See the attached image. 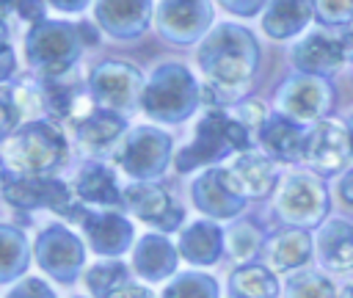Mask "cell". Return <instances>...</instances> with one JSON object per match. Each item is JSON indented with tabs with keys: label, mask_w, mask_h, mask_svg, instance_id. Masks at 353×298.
I'll use <instances>...</instances> for the list:
<instances>
[{
	"label": "cell",
	"mask_w": 353,
	"mask_h": 298,
	"mask_svg": "<svg viewBox=\"0 0 353 298\" xmlns=\"http://www.w3.org/2000/svg\"><path fill=\"white\" fill-rule=\"evenodd\" d=\"M290 61L303 74L331 77L347 61H353V33L334 36L328 30H309L290 50Z\"/></svg>",
	"instance_id": "7c38bea8"
},
{
	"label": "cell",
	"mask_w": 353,
	"mask_h": 298,
	"mask_svg": "<svg viewBox=\"0 0 353 298\" xmlns=\"http://www.w3.org/2000/svg\"><path fill=\"white\" fill-rule=\"evenodd\" d=\"M143 86L146 80L141 69L119 58L97 63L85 80V91L94 99V105L113 113H130L132 108H138L143 97Z\"/></svg>",
	"instance_id": "8992f818"
},
{
	"label": "cell",
	"mask_w": 353,
	"mask_h": 298,
	"mask_svg": "<svg viewBox=\"0 0 353 298\" xmlns=\"http://www.w3.org/2000/svg\"><path fill=\"white\" fill-rule=\"evenodd\" d=\"M28 262H30V248L22 229L3 223L0 226V281L8 284L19 279L28 270Z\"/></svg>",
	"instance_id": "f1b7e54d"
},
{
	"label": "cell",
	"mask_w": 353,
	"mask_h": 298,
	"mask_svg": "<svg viewBox=\"0 0 353 298\" xmlns=\"http://www.w3.org/2000/svg\"><path fill=\"white\" fill-rule=\"evenodd\" d=\"M0 55H3V63H0V80L3 83H11L14 72H17V58H14V47L8 39H3L0 44Z\"/></svg>",
	"instance_id": "ab89813d"
},
{
	"label": "cell",
	"mask_w": 353,
	"mask_h": 298,
	"mask_svg": "<svg viewBox=\"0 0 353 298\" xmlns=\"http://www.w3.org/2000/svg\"><path fill=\"white\" fill-rule=\"evenodd\" d=\"M69 157V146L63 132L44 119L25 121L3 141V160L6 168L30 177H47L50 171L61 168Z\"/></svg>",
	"instance_id": "277c9868"
},
{
	"label": "cell",
	"mask_w": 353,
	"mask_h": 298,
	"mask_svg": "<svg viewBox=\"0 0 353 298\" xmlns=\"http://www.w3.org/2000/svg\"><path fill=\"white\" fill-rule=\"evenodd\" d=\"M317 257L328 270H353V223L342 218L328 221L317 235Z\"/></svg>",
	"instance_id": "d4e9b609"
},
{
	"label": "cell",
	"mask_w": 353,
	"mask_h": 298,
	"mask_svg": "<svg viewBox=\"0 0 353 298\" xmlns=\"http://www.w3.org/2000/svg\"><path fill=\"white\" fill-rule=\"evenodd\" d=\"M3 196L8 204L22 210L47 207L74 221H80L83 215V207L74 201L72 188L52 177H30V174H17L11 168H3Z\"/></svg>",
	"instance_id": "52a82bcc"
},
{
	"label": "cell",
	"mask_w": 353,
	"mask_h": 298,
	"mask_svg": "<svg viewBox=\"0 0 353 298\" xmlns=\"http://www.w3.org/2000/svg\"><path fill=\"white\" fill-rule=\"evenodd\" d=\"M276 212L292 229L317 226L328 212V188L309 171L290 174L276 193Z\"/></svg>",
	"instance_id": "ba28073f"
},
{
	"label": "cell",
	"mask_w": 353,
	"mask_h": 298,
	"mask_svg": "<svg viewBox=\"0 0 353 298\" xmlns=\"http://www.w3.org/2000/svg\"><path fill=\"white\" fill-rule=\"evenodd\" d=\"M33 251H36V262L41 265V270L61 284H72L85 259V248L80 237L63 223L44 226L36 237Z\"/></svg>",
	"instance_id": "4fadbf2b"
},
{
	"label": "cell",
	"mask_w": 353,
	"mask_h": 298,
	"mask_svg": "<svg viewBox=\"0 0 353 298\" xmlns=\"http://www.w3.org/2000/svg\"><path fill=\"white\" fill-rule=\"evenodd\" d=\"M223 246H226V235L212 221H196V223L185 226L182 235H179V243H176L179 254L188 262H193V265H212V262H218Z\"/></svg>",
	"instance_id": "cb8c5ba5"
},
{
	"label": "cell",
	"mask_w": 353,
	"mask_h": 298,
	"mask_svg": "<svg viewBox=\"0 0 353 298\" xmlns=\"http://www.w3.org/2000/svg\"><path fill=\"white\" fill-rule=\"evenodd\" d=\"M154 0H94V22L119 41L141 39L154 19Z\"/></svg>",
	"instance_id": "5bb4252c"
},
{
	"label": "cell",
	"mask_w": 353,
	"mask_h": 298,
	"mask_svg": "<svg viewBox=\"0 0 353 298\" xmlns=\"http://www.w3.org/2000/svg\"><path fill=\"white\" fill-rule=\"evenodd\" d=\"M193 204L210 218H234L245 207V196L237 190L229 168H207L190 188Z\"/></svg>",
	"instance_id": "2e32d148"
},
{
	"label": "cell",
	"mask_w": 353,
	"mask_h": 298,
	"mask_svg": "<svg viewBox=\"0 0 353 298\" xmlns=\"http://www.w3.org/2000/svg\"><path fill=\"white\" fill-rule=\"evenodd\" d=\"M334 102V86L328 77L295 72L276 91V108L298 124H317L328 116Z\"/></svg>",
	"instance_id": "30bf717a"
},
{
	"label": "cell",
	"mask_w": 353,
	"mask_h": 298,
	"mask_svg": "<svg viewBox=\"0 0 353 298\" xmlns=\"http://www.w3.org/2000/svg\"><path fill=\"white\" fill-rule=\"evenodd\" d=\"M251 138H248V127L243 121H237L234 116H229L223 108H210L193 132V141L176 152L174 166L176 171H193L199 166H212L223 157H229L232 152H248Z\"/></svg>",
	"instance_id": "5b68a950"
},
{
	"label": "cell",
	"mask_w": 353,
	"mask_h": 298,
	"mask_svg": "<svg viewBox=\"0 0 353 298\" xmlns=\"http://www.w3.org/2000/svg\"><path fill=\"white\" fill-rule=\"evenodd\" d=\"M91 0H47V6H52L61 14H80Z\"/></svg>",
	"instance_id": "60d3db41"
},
{
	"label": "cell",
	"mask_w": 353,
	"mask_h": 298,
	"mask_svg": "<svg viewBox=\"0 0 353 298\" xmlns=\"http://www.w3.org/2000/svg\"><path fill=\"white\" fill-rule=\"evenodd\" d=\"M312 8L317 25L328 30L353 25V0H312Z\"/></svg>",
	"instance_id": "836d02e7"
},
{
	"label": "cell",
	"mask_w": 353,
	"mask_h": 298,
	"mask_svg": "<svg viewBox=\"0 0 353 298\" xmlns=\"http://www.w3.org/2000/svg\"><path fill=\"white\" fill-rule=\"evenodd\" d=\"M14 14L33 28L47 19V0H14Z\"/></svg>",
	"instance_id": "8d00e7d4"
},
{
	"label": "cell",
	"mask_w": 353,
	"mask_h": 298,
	"mask_svg": "<svg viewBox=\"0 0 353 298\" xmlns=\"http://www.w3.org/2000/svg\"><path fill=\"white\" fill-rule=\"evenodd\" d=\"M124 207L135 218H141V221H146V223H152V226H157L163 232L179 229L182 218H185V210L165 193V188H160L154 182H132V185H127L124 188Z\"/></svg>",
	"instance_id": "e0dca14e"
},
{
	"label": "cell",
	"mask_w": 353,
	"mask_h": 298,
	"mask_svg": "<svg viewBox=\"0 0 353 298\" xmlns=\"http://www.w3.org/2000/svg\"><path fill=\"white\" fill-rule=\"evenodd\" d=\"M154 25L168 44H201L204 36L215 28V0H160Z\"/></svg>",
	"instance_id": "9c48e42d"
},
{
	"label": "cell",
	"mask_w": 353,
	"mask_h": 298,
	"mask_svg": "<svg viewBox=\"0 0 353 298\" xmlns=\"http://www.w3.org/2000/svg\"><path fill=\"white\" fill-rule=\"evenodd\" d=\"M223 11H229L232 17L240 19H251V17H262L270 0H215Z\"/></svg>",
	"instance_id": "d590c367"
},
{
	"label": "cell",
	"mask_w": 353,
	"mask_h": 298,
	"mask_svg": "<svg viewBox=\"0 0 353 298\" xmlns=\"http://www.w3.org/2000/svg\"><path fill=\"white\" fill-rule=\"evenodd\" d=\"M312 19V0H270L262 14V30L276 41H287L303 33Z\"/></svg>",
	"instance_id": "7402d4cb"
},
{
	"label": "cell",
	"mask_w": 353,
	"mask_h": 298,
	"mask_svg": "<svg viewBox=\"0 0 353 298\" xmlns=\"http://www.w3.org/2000/svg\"><path fill=\"white\" fill-rule=\"evenodd\" d=\"M232 298H279L276 273L265 265H243L229 276Z\"/></svg>",
	"instance_id": "83f0119b"
},
{
	"label": "cell",
	"mask_w": 353,
	"mask_h": 298,
	"mask_svg": "<svg viewBox=\"0 0 353 298\" xmlns=\"http://www.w3.org/2000/svg\"><path fill=\"white\" fill-rule=\"evenodd\" d=\"M353 155L350 146V135L347 127L342 121L334 119H323L317 124H312V130L306 132V152L303 160L317 168L320 174H336L347 166V157Z\"/></svg>",
	"instance_id": "9a60e30c"
},
{
	"label": "cell",
	"mask_w": 353,
	"mask_h": 298,
	"mask_svg": "<svg viewBox=\"0 0 353 298\" xmlns=\"http://www.w3.org/2000/svg\"><path fill=\"white\" fill-rule=\"evenodd\" d=\"M268 116H270V113L265 110V105H262L259 99H243L240 108H237V116H234V119L243 121L245 127H256V130H259L262 121H265Z\"/></svg>",
	"instance_id": "f35d334b"
},
{
	"label": "cell",
	"mask_w": 353,
	"mask_h": 298,
	"mask_svg": "<svg viewBox=\"0 0 353 298\" xmlns=\"http://www.w3.org/2000/svg\"><path fill=\"white\" fill-rule=\"evenodd\" d=\"M201 102V83L179 61H165L154 66V72L146 77L141 97L143 113L163 124H179L190 119Z\"/></svg>",
	"instance_id": "3957f363"
},
{
	"label": "cell",
	"mask_w": 353,
	"mask_h": 298,
	"mask_svg": "<svg viewBox=\"0 0 353 298\" xmlns=\"http://www.w3.org/2000/svg\"><path fill=\"white\" fill-rule=\"evenodd\" d=\"M99 44V25L97 22H66V19H44L25 30L22 47L28 66L41 80L66 77L74 69L83 50H94Z\"/></svg>",
	"instance_id": "7a4b0ae2"
},
{
	"label": "cell",
	"mask_w": 353,
	"mask_h": 298,
	"mask_svg": "<svg viewBox=\"0 0 353 298\" xmlns=\"http://www.w3.org/2000/svg\"><path fill=\"white\" fill-rule=\"evenodd\" d=\"M179 248L163 235H143L132 248V270L146 281H163L179 265Z\"/></svg>",
	"instance_id": "ffe728a7"
},
{
	"label": "cell",
	"mask_w": 353,
	"mask_h": 298,
	"mask_svg": "<svg viewBox=\"0 0 353 298\" xmlns=\"http://www.w3.org/2000/svg\"><path fill=\"white\" fill-rule=\"evenodd\" d=\"M226 248L237 262H245L262 248V232L251 221H240L226 232Z\"/></svg>",
	"instance_id": "d6a6232c"
},
{
	"label": "cell",
	"mask_w": 353,
	"mask_h": 298,
	"mask_svg": "<svg viewBox=\"0 0 353 298\" xmlns=\"http://www.w3.org/2000/svg\"><path fill=\"white\" fill-rule=\"evenodd\" d=\"M74 196L85 204L97 207H119L124 204V190H119L116 174L105 163H85L74 177Z\"/></svg>",
	"instance_id": "603a6c76"
},
{
	"label": "cell",
	"mask_w": 353,
	"mask_h": 298,
	"mask_svg": "<svg viewBox=\"0 0 353 298\" xmlns=\"http://www.w3.org/2000/svg\"><path fill=\"white\" fill-rule=\"evenodd\" d=\"M270 270H295L312 257V237L306 229H284L265 243Z\"/></svg>",
	"instance_id": "4316f807"
},
{
	"label": "cell",
	"mask_w": 353,
	"mask_h": 298,
	"mask_svg": "<svg viewBox=\"0 0 353 298\" xmlns=\"http://www.w3.org/2000/svg\"><path fill=\"white\" fill-rule=\"evenodd\" d=\"M237 190L245 196V199H259L265 193L273 190L276 185V168L270 163V157L265 152H240L232 166H226Z\"/></svg>",
	"instance_id": "44dd1931"
},
{
	"label": "cell",
	"mask_w": 353,
	"mask_h": 298,
	"mask_svg": "<svg viewBox=\"0 0 353 298\" xmlns=\"http://www.w3.org/2000/svg\"><path fill=\"white\" fill-rule=\"evenodd\" d=\"M80 226L91 251L102 257H119L132 246V223L116 210H83Z\"/></svg>",
	"instance_id": "ac0fdd59"
},
{
	"label": "cell",
	"mask_w": 353,
	"mask_h": 298,
	"mask_svg": "<svg viewBox=\"0 0 353 298\" xmlns=\"http://www.w3.org/2000/svg\"><path fill=\"white\" fill-rule=\"evenodd\" d=\"M342 298H353V284H347V287L342 290Z\"/></svg>",
	"instance_id": "f6af8a7d"
},
{
	"label": "cell",
	"mask_w": 353,
	"mask_h": 298,
	"mask_svg": "<svg viewBox=\"0 0 353 298\" xmlns=\"http://www.w3.org/2000/svg\"><path fill=\"white\" fill-rule=\"evenodd\" d=\"M0 105H3V135L8 138L17 127H22V110L14 99V88L11 83H3L0 86Z\"/></svg>",
	"instance_id": "e575fe53"
},
{
	"label": "cell",
	"mask_w": 353,
	"mask_h": 298,
	"mask_svg": "<svg viewBox=\"0 0 353 298\" xmlns=\"http://www.w3.org/2000/svg\"><path fill=\"white\" fill-rule=\"evenodd\" d=\"M113 298H154L146 287H141V284H127L124 290H119Z\"/></svg>",
	"instance_id": "7bdbcfd3"
},
{
	"label": "cell",
	"mask_w": 353,
	"mask_h": 298,
	"mask_svg": "<svg viewBox=\"0 0 353 298\" xmlns=\"http://www.w3.org/2000/svg\"><path fill=\"white\" fill-rule=\"evenodd\" d=\"M83 281L94 298H113L119 290H124L130 284V268L119 259H105V262L91 265L85 270Z\"/></svg>",
	"instance_id": "f546056e"
},
{
	"label": "cell",
	"mask_w": 353,
	"mask_h": 298,
	"mask_svg": "<svg viewBox=\"0 0 353 298\" xmlns=\"http://www.w3.org/2000/svg\"><path fill=\"white\" fill-rule=\"evenodd\" d=\"M345 127H347V135H350V146H353V116L347 119V124H345Z\"/></svg>",
	"instance_id": "ee69618b"
},
{
	"label": "cell",
	"mask_w": 353,
	"mask_h": 298,
	"mask_svg": "<svg viewBox=\"0 0 353 298\" xmlns=\"http://www.w3.org/2000/svg\"><path fill=\"white\" fill-rule=\"evenodd\" d=\"M262 61V47L245 25L221 22L215 25L196 50V63L204 77L201 99L215 108L234 105L245 97Z\"/></svg>",
	"instance_id": "6da1fadb"
},
{
	"label": "cell",
	"mask_w": 353,
	"mask_h": 298,
	"mask_svg": "<svg viewBox=\"0 0 353 298\" xmlns=\"http://www.w3.org/2000/svg\"><path fill=\"white\" fill-rule=\"evenodd\" d=\"M284 298H336V287L323 273L301 270V273H292L287 279Z\"/></svg>",
	"instance_id": "4dcf8cb0"
},
{
	"label": "cell",
	"mask_w": 353,
	"mask_h": 298,
	"mask_svg": "<svg viewBox=\"0 0 353 298\" xmlns=\"http://www.w3.org/2000/svg\"><path fill=\"white\" fill-rule=\"evenodd\" d=\"M127 130V121L121 113H113V110H105V108H97L91 116H85L77 127H74V135L80 141V146L91 155H99V152H108L119 138L121 132Z\"/></svg>",
	"instance_id": "484cf974"
},
{
	"label": "cell",
	"mask_w": 353,
	"mask_h": 298,
	"mask_svg": "<svg viewBox=\"0 0 353 298\" xmlns=\"http://www.w3.org/2000/svg\"><path fill=\"white\" fill-rule=\"evenodd\" d=\"M339 199L353 207V171H347V174L339 179Z\"/></svg>",
	"instance_id": "b9f144b4"
},
{
	"label": "cell",
	"mask_w": 353,
	"mask_h": 298,
	"mask_svg": "<svg viewBox=\"0 0 353 298\" xmlns=\"http://www.w3.org/2000/svg\"><path fill=\"white\" fill-rule=\"evenodd\" d=\"M6 298H55V292L41 279H22L17 287L8 290Z\"/></svg>",
	"instance_id": "74e56055"
},
{
	"label": "cell",
	"mask_w": 353,
	"mask_h": 298,
	"mask_svg": "<svg viewBox=\"0 0 353 298\" xmlns=\"http://www.w3.org/2000/svg\"><path fill=\"white\" fill-rule=\"evenodd\" d=\"M306 132L303 124L287 119L284 113H270L262 127L256 130L259 135V143H262V152L273 160H281V163H295V160H303V152H306Z\"/></svg>",
	"instance_id": "d6986e66"
},
{
	"label": "cell",
	"mask_w": 353,
	"mask_h": 298,
	"mask_svg": "<svg viewBox=\"0 0 353 298\" xmlns=\"http://www.w3.org/2000/svg\"><path fill=\"white\" fill-rule=\"evenodd\" d=\"M171 135L157 127H132V132L124 138L116 160L119 166L135 179V182H152L157 179L168 160H171Z\"/></svg>",
	"instance_id": "8fae6325"
},
{
	"label": "cell",
	"mask_w": 353,
	"mask_h": 298,
	"mask_svg": "<svg viewBox=\"0 0 353 298\" xmlns=\"http://www.w3.org/2000/svg\"><path fill=\"white\" fill-rule=\"evenodd\" d=\"M163 298H218V281L207 273H179L165 290Z\"/></svg>",
	"instance_id": "1f68e13d"
}]
</instances>
